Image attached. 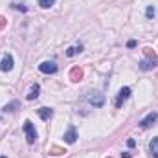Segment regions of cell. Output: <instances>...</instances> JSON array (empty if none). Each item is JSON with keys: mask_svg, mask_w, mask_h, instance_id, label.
Instances as JSON below:
<instances>
[{"mask_svg": "<svg viewBox=\"0 0 158 158\" xmlns=\"http://www.w3.org/2000/svg\"><path fill=\"white\" fill-rule=\"evenodd\" d=\"M121 158H131V153H121Z\"/></svg>", "mask_w": 158, "mask_h": 158, "instance_id": "obj_21", "label": "cell"}, {"mask_svg": "<svg viewBox=\"0 0 158 158\" xmlns=\"http://www.w3.org/2000/svg\"><path fill=\"white\" fill-rule=\"evenodd\" d=\"M55 4V0H39V6L42 9H48V7H52Z\"/></svg>", "mask_w": 158, "mask_h": 158, "instance_id": "obj_16", "label": "cell"}, {"mask_svg": "<svg viewBox=\"0 0 158 158\" xmlns=\"http://www.w3.org/2000/svg\"><path fill=\"white\" fill-rule=\"evenodd\" d=\"M37 114H39V118L40 119H50L52 116H53V109H48V107H44V109H39L37 110Z\"/></svg>", "mask_w": 158, "mask_h": 158, "instance_id": "obj_10", "label": "cell"}, {"mask_svg": "<svg viewBox=\"0 0 158 158\" xmlns=\"http://www.w3.org/2000/svg\"><path fill=\"white\" fill-rule=\"evenodd\" d=\"M13 70V57L11 53H6L0 61V72H11Z\"/></svg>", "mask_w": 158, "mask_h": 158, "instance_id": "obj_6", "label": "cell"}, {"mask_svg": "<svg viewBox=\"0 0 158 158\" xmlns=\"http://www.w3.org/2000/svg\"><path fill=\"white\" fill-rule=\"evenodd\" d=\"M127 145H129V147H131V149H132V147H134V145H136V142H134V140H132V138H129V140H127Z\"/></svg>", "mask_w": 158, "mask_h": 158, "instance_id": "obj_19", "label": "cell"}, {"mask_svg": "<svg viewBox=\"0 0 158 158\" xmlns=\"http://www.w3.org/2000/svg\"><path fill=\"white\" fill-rule=\"evenodd\" d=\"M81 77H83V70L79 66H74L72 72H70V79L72 81H81Z\"/></svg>", "mask_w": 158, "mask_h": 158, "instance_id": "obj_12", "label": "cell"}, {"mask_svg": "<svg viewBox=\"0 0 158 158\" xmlns=\"http://www.w3.org/2000/svg\"><path fill=\"white\" fill-rule=\"evenodd\" d=\"M39 70L42 74H55L57 72V63L55 61H44V63H40L39 64Z\"/></svg>", "mask_w": 158, "mask_h": 158, "instance_id": "obj_5", "label": "cell"}, {"mask_svg": "<svg viewBox=\"0 0 158 158\" xmlns=\"http://www.w3.org/2000/svg\"><path fill=\"white\" fill-rule=\"evenodd\" d=\"M22 131H24V134H26V142H28V143H35V140H37V131H35V127H33V123H31L30 119L24 121Z\"/></svg>", "mask_w": 158, "mask_h": 158, "instance_id": "obj_2", "label": "cell"}, {"mask_svg": "<svg viewBox=\"0 0 158 158\" xmlns=\"http://www.w3.org/2000/svg\"><path fill=\"white\" fill-rule=\"evenodd\" d=\"M50 153H52V155H63L64 151H63V149H59V147H52V149H50Z\"/></svg>", "mask_w": 158, "mask_h": 158, "instance_id": "obj_18", "label": "cell"}, {"mask_svg": "<svg viewBox=\"0 0 158 158\" xmlns=\"http://www.w3.org/2000/svg\"><path fill=\"white\" fill-rule=\"evenodd\" d=\"M2 24H4V22H2V19H0V28H2Z\"/></svg>", "mask_w": 158, "mask_h": 158, "instance_id": "obj_22", "label": "cell"}, {"mask_svg": "<svg viewBox=\"0 0 158 158\" xmlns=\"http://www.w3.org/2000/svg\"><path fill=\"white\" fill-rule=\"evenodd\" d=\"M127 46H129V48H134V46H136V40H129Z\"/></svg>", "mask_w": 158, "mask_h": 158, "instance_id": "obj_20", "label": "cell"}, {"mask_svg": "<svg viewBox=\"0 0 158 158\" xmlns=\"http://www.w3.org/2000/svg\"><path fill=\"white\" fill-rule=\"evenodd\" d=\"M11 7H13V9H19V11H22V13H26V11H28V7H26L24 4H17V2H13V4H11Z\"/></svg>", "mask_w": 158, "mask_h": 158, "instance_id": "obj_17", "label": "cell"}, {"mask_svg": "<svg viewBox=\"0 0 158 158\" xmlns=\"http://www.w3.org/2000/svg\"><path fill=\"white\" fill-rule=\"evenodd\" d=\"M149 151H151L153 158H158V136H156V138H153V140L149 142Z\"/></svg>", "mask_w": 158, "mask_h": 158, "instance_id": "obj_11", "label": "cell"}, {"mask_svg": "<svg viewBox=\"0 0 158 158\" xmlns=\"http://www.w3.org/2000/svg\"><path fill=\"white\" fill-rule=\"evenodd\" d=\"M86 99H88V103H90L92 107H96V109H99V107L105 105V96H103L101 92H90Z\"/></svg>", "mask_w": 158, "mask_h": 158, "instance_id": "obj_3", "label": "cell"}, {"mask_svg": "<svg viewBox=\"0 0 158 158\" xmlns=\"http://www.w3.org/2000/svg\"><path fill=\"white\" fill-rule=\"evenodd\" d=\"M143 53L147 55V59H142L140 61V70H143V72H149V70H153V68H156L158 66V57L155 55V52L151 50V48H145L143 50Z\"/></svg>", "mask_w": 158, "mask_h": 158, "instance_id": "obj_1", "label": "cell"}, {"mask_svg": "<svg viewBox=\"0 0 158 158\" xmlns=\"http://www.w3.org/2000/svg\"><path fill=\"white\" fill-rule=\"evenodd\" d=\"M63 138H64V142H66V143H70V145H72V143H76V140H77V131H76V127H68Z\"/></svg>", "mask_w": 158, "mask_h": 158, "instance_id": "obj_8", "label": "cell"}, {"mask_svg": "<svg viewBox=\"0 0 158 158\" xmlns=\"http://www.w3.org/2000/svg\"><path fill=\"white\" fill-rule=\"evenodd\" d=\"M0 158H7V156H0Z\"/></svg>", "mask_w": 158, "mask_h": 158, "instance_id": "obj_23", "label": "cell"}, {"mask_svg": "<svg viewBox=\"0 0 158 158\" xmlns=\"http://www.w3.org/2000/svg\"><path fill=\"white\" fill-rule=\"evenodd\" d=\"M19 107H20V101H11V103H7L4 107V112H15Z\"/></svg>", "mask_w": 158, "mask_h": 158, "instance_id": "obj_14", "label": "cell"}, {"mask_svg": "<svg viewBox=\"0 0 158 158\" xmlns=\"http://www.w3.org/2000/svg\"><path fill=\"white\" fill-rule=\"evenodd\" d=\"M156 119H158V112H149L145 118L140 121V127H142V129H147V127L155 125V123H156Z\"/></svg>", "mask_w": 158, "mask_h": 158, "instance_id": "obj_7", "label": "cell"}, {"mask_svg": "<svg viewBox=\"0 0 158 158\" xmlns=\"http://www.w3.org/2000/svg\"><path fill=\"white\" fill-rule=\"evenodd\" d=\"M39 92H40V86L37 85V83H33L31 88H30V92H28V96H26V99H30V101L37 99V98H39Z\"/></svg>", "mask_w": 158, "mask_h": 158, "instance_id": "obj_9", "label": "cell"}, {"mask_svg": "<svg viewBox=\"0 0 158 158\" xmlns=\"http://www.w3.org/2000/svg\"><path fill=\"white\" fill-rule=\"evenodd\" d=\"M83 52V44H77V46H70L68 50H66V55L68 57H74V55H77Z\"/></svg>", "mask_w": 158, "mask_h": 158, "instance_id": "obj_13", "label": "cell"}, {"mask_svg": "<svg viewBox=\"0 0 158 158\" xmlns=\"http://www.w3.org/2000/svg\"><path fill=\"white\" fill-rule=\"evenodd\" d=\"M155 15H156L155 6H147V9H145V17H147V19H155Z\"/></svg>", "mask_w": 158, "mask_h": 158, "instance_id": "obj_15", "label": "cell"}, {"mask_svg": "<svg viewBox=\"0 0 158 158\" xmlns=\"http://www.w3.org/2000/svg\"><path fill=\"white\" fill-rule=\"evenodd\" d=\"M109 158H110V156H109Z\"/></svg>", "mask_w": 158, "mask_h": 158, "instance_id": "obj_24", "label": "cell"}, {"mask_svg": "<svg viewBox=\"0 0 158 158\" xmlns=\"http://www.w3.org/2000/svg\"><path fill=\"white\" fill-rule=\"evenodd\" d=\"M129 98H131V88H129V86H123V88L118 92V96H116V101H114L116 109H121V105H123V103H125Z\"/></svg>", "mask_w": 158, "mask_h": 158, "instance_id": "obj_4", "label": "cell"}]
</instances>
